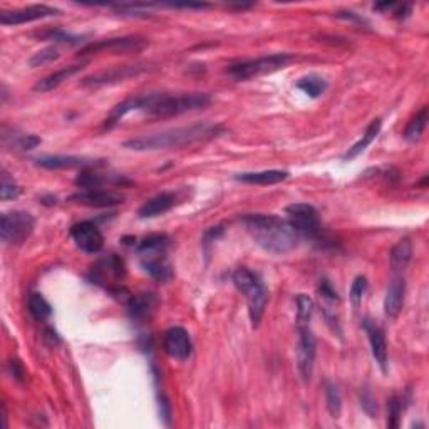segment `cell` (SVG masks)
Wrapping results in <instances>:
<instances>
[{
	"label": "cell",
	"instance_id": "cell-23",
	"mask_svg": "<svg viewBox=\"0 0 429 429\" xmlns=\"http://www.w3.org/2000/svg\"><path fill=\"white\" fill-rule=\"evenodd\" d=\"M170 240L166 235H149L138 245V253L141 258L163 257L166 255V248Z\"/></svg>",
	"mask_w": 429,
	"mask_h": 429
},
{
	"label": "cell",
	"instance_id": "cell-40",
	"mask_svg": "<svg viewBox=\"0 0 429 429\" xmlns=\"http://www.w3.org/2000/svg\"><path fill=\"white\" fill-rule=\"evenodd\" d=\"M319 294H321L322 299L331 300V302H336V300H339V297H337V292L334 290V287L331 285V282H328V280L321 282V285H319Z\"/></svg>",
	"mask_w": 429,
	"mask_h": 429
},
{
	"label": "cell",
	"instance_id": "cell-33",
	"mask_svg": "<svg viewBox=\"0 0 429 429\" xmlns=\"http://www.w3.org/2000/svg\"><path fill=\"white\" fill-rule=\"evenodd\" d=\"M0 178H2V183H0V198H2L4 202L17 198V196L21 195V186L16 183V180H13L6 170H2Z\"/></svg>",
	"mask_w": 429,
	"mask_h": 429
},
{
	"label": "cell",
	"instance_id": "cell-25",
	"mask_svg": "<svg viewBox=\"0 0 429 429\" xmlns=\"http://www.w3.org/2000/svg\"><path fill=\"white\" fill-rule=\"evenodd\" d=\"M106 181H113V183H130V181L126 180V178L122 176H104L101 173H96V171H88L84 170L81 173L79 176L76 178V185L79 186V188L84 190H96L99 188V186H103Z\"/></svg>",
	"mask_w": 429,
	"mask_h": 429
},
{
	"label": "cell",
	"instance_id": "cell-16",
	"mask_svg": "<svg viewBox=\"0 0 429 429\" xmlns=\"http://www.w3.org/2000/svg\"><path fill=\"white\" fill-rule=\"evenodd\" d=\"M364 331H366L369 344H371V353L372 358L376 359L379 367L382 369V372L387 371V344H386V336L381 326L372 321V319L366 317L362 322Z\"/></svg>",
	"mask_w": 429,
	"mask_h": 429
},
{
	"label": "cell",
	"instance_id": "cell-32",
	"mask_svg": "<svg viewBox=\"0 0 429 429\" xmlns=\"http://www.w3.org/2000/svg\"><path fill=\"white\" fill-rule=\"evenodd\" d=\"M297 327L310 326V317L314 312V300L309 295L299 294L297 295Z\"/></svg>",
	"mask_w": 429,
	"mask_h": 429
},
{
	"label": "cell",
	"instance_id": "cell-39",
	"mask_svg": "<svg viewBox=\"0 0 429 429\" xmlns=\"http://www.w3.org/2000/svg\"><path fill=\"white\" fill-rule=\"evenodd\" d=\"M38 144H40V138H38V136H34V135H22L16 139V143H13L16 148L24 149V151L34 149Z\"/></svg>",
	"mask_w": 429,
	"mask_h": 429
},
{
	"label": "cell",
	"instance_id": "cell-17",
	"mask_svg": "<svg viewBox=\"0 0 429 429\" xmlns=\"http://www.w3.org/2000/svg\"><path fill=\"white\" fill-rule=\"evenodd\" d=\"M38 166L45 168V170H84V168L89 166H98L101 163H96L93 159H86V158H79V156H61V154H56V156H42L35 159Z\"/></svg>",
	"mask_w": 429,
	"mask_h": 429
},
{
	"label": "cell",
	"instance_id": "cell-18",
	"mask_svg": "<svg viewBox=\"0 0 429 429\" xmlns=\"http://www.w3.org/2000/svg\"><path fill=\"white\" fill-rule=\"evenodd\" d=\"M404 295H406V280L403 275H396L389 282L384 297V312L387 317L394 319L399 316L401 309L404 305Z\"/></svg>",
	"mask_w": 429,
	"mask_h": 429
},
{
	"label": "cell",
	"instance_id": "cell-22",
	"mask_svg": "<svg viewBox=\"0 0 429 429\" xmlns=\"http://www.w3.org/2000/svg\"><path fill=\"white\" fill-rule=\"evenodd\" d=\"M290 173L289 171H282V170H265V171H252V173H240L236 175V180L244 181V183L248 185H262V186H268V185H277L280 181H284L289 178Z\"/></svg>",
	"mask_w": 429,
	"mask_h": 429
},
{
	"label": "cell",
	"instance_id": "cell-4",
	"mask_svg": "<svg viewBox=\"0 0 429 429\" xmlns=\"http://www.w3.org/2000/svg\"><path fill=\"white\" fill-rule=\"evenodd\" d=\"M234 284L245 295L246 302H248L250 321H252L253 327H257L267 307L268 294L265 285L262 284L257 273L245 267L236 268L234 272Z\"/></svg>",
	"mask_w": 429,
	"mask_h": 429
},
{
	"label": "cell",
	"instance_id": "cell-38",
	"mask_svg": "<svg viewBox=\"0 0 429 429\" xmlns=\"http://www.w3.org/2000/svg\"><path fill=\"white\" fill-rule=\"evenodd\" d=\"M360 406H362L364 411H366L371 418L377 416V404H376V399L372 398L371 391L364 389L362 392H360Z\"/></svg>",
	"mask_w": 429,
	"mask_h": 429
},
{
	"label": "cell",
	"instance_id": "cell-37",
	"mask_svg": "<svg viewBox=\"0 0 429 429\" xmlns=\"http://www.w3.org/2000/svg\"><path fill=\"white\" fill-rule=\"evenodd\" d=\"M59 59V51L56 47H45L42 51L35 52L34 56L29 59V66L30 67H40L45 66V64H51Z\"/></svg>",
	"mask_w": 429,
	"mask_h": 429
},
{
	"label": "cell",
	"instance_id": "cell-14",
	"mask_svg": "<svg viewBox=\"0 0 429 429\" xmlns=\"http://www.w3.org/2000/svg\"><path fill=\"white\" fill-rule=\"evenodd\" d=\"M163 345L166 354L178 360L188 359L191 355V350H193V342H191L188 331L183 327L168 328V331L164 332Z\"/></svg>",
	"mask_w": 429,
	"mask_h": 429
},
{
	"label": "cell",
	"instance_id": "cell-20",
	"mask_svg": "<svg viewBox=\"0 0 429 429\" xmlns=\"http://www.w3.org/2000/svg\"><path fill=\"white\" fill-rule=\"evenodd\" d=\"M86 66H88V62L72 64V66L62 67V69L52 72V74L45 76L44 79H40L38 84L34 86V91H38V93H49V91H54L56 88H59L64 81H67L69 77H72L79 71L84 69Z\"/></svg>",
	"mask_w": 429,
	"mask_h": 429
},
{
	"label": "cell",
	"instance_id": "cell-30",
	"mask_svg": "<svg viewBox=\"0 0 429 429\" xmlns=\"http://www.w3.org/2000/svg\"><path fill=\"white\" fill-rule=\"evenodd\" d=\"M428 122V108L424 106L416 113V116L409 121V125L404 130V138L408 141H418L421 138Z\"/></svg>",
	"mask_w": 429,
	"mask_h": 429
},
{
	"label": "cell",
	"instance_id": "cell-6",
	"mask_svg": "<svg viewBox=\"0 0 429 429\" xmlns=\"http://www.w3.org/2000/svg\"><path fill=\"white\" fill-rule=\"evenodd\" d=\"M35 220L27 212H8L0 218V236L8 245H21L34 231Z\"/></svg>",
	"mask_w": 429,
	"mask_h": 429
},
{
	"label": "cell",
	"instance_id": "cell-5",
	"mask_svg": "<svg viewBox=\"0 0 429 429\" xmlns=\"http://www.w3.org/2000/svg\"><path fill=\"white\" fill-rule=\"evenodd\" d=\"M294 59L295 57L292 56V54L287 52L270 54V56H262L257 59H250V61L231 64L227 71L235 81H246V79H253V77L272 74V72L285 69Z\"/></svg>",
	"mask_w": 429,
	"mask_h": 429
},
{
	"label": "cell",
	"instance_id": "cell-12",
	"mask_svg": "<svg viewBox=\"0 0 429 429\" xmlns=\"http://www.w3.org/2000/svg\"><path fill=\"white\" fill-rule=\"evenodd\" d=\"M91 273H93V282H96V284L114 290V287L120 285V282L125 278V262L118 255L111 253L109 257L99 260Z\"/></svg>",
	"mask_w": 429,
	"mask_h": 429
},
{
	"label": "cell",
	"instance_id": "cell-31",
	"mask_svg": "<svg viewBox=\"0 0 429 429\" xmlns=\"http://www.w3.org/2000/svg\"><path fill=\"white\" fill-rule=\"evenodd\" d=\"M326 403H327V411L331 413V416L337 419L341 418V411H342V398H341V391L334 382H326Z\"/></svg>",
	"mask_w": 429,
	"mask_h": 429
},
{
	"label": "cell",
	"instance_id": "cell-19",
	"mask_svg": "<svg viewBox=\"0 0 429 429\" xmlns=\"http://www.w3.org/2000/svg\"><path fill=\"white\" fill-rule=\"evenodd\" d=\"M176 203V196L171 191H163V193H158L153 198H149L148 202H144L139 208V218H154L159 217V214L170 212V210L175 207Z\"/></svg>",
	"mask_w": 429,
	"mask_h": 429
},
{
	"label": "cell",
	"instance_id": "cell-1",
	"mask_svg": "<svg viewBox=\"0 0 429 429\" xmlns=\"http://www.w3.org/2000/svg\"><path fill=\"white\" fill-rule=\"evenodd\" d=\"M210 103H212V98L205 93H151L135 96V98L126 99L116 108H113L104 126L113 127L118 121H121V118H125L131 111H141L154 118H173L190 111H198V109L207 108Z\"/></svg>",
	"mask_w": 429,
	"mask_h": 429
},
{
	"label": "cell",
	"instance_id": "cell-3",
	"mask_svg": "<svg viewBox=\"0 0 429 429\" xmlns=\"http://www.w3.org/2000/svg\"><path fill=\"white\" fill-rule=\"evenodd\" d=\"M223 127L220 125H191L183 127H175V130L163 131V133L138 136V138L125 141V148L133 149V151H154V149H168V148H181V146H188L198 141L217 138L223 133Z\"/></svg>",
	"mask_w": 429,
	"mask_h": 429
},
{
	"label": "cell",
	"instance_id": "cell-34",
	"mask_svg": "<svg viewBox=\"0 0 429 429\" xmlns=\"http://www.w3.org/2000/svg\"><path fill=\"white\" fill-rule=\"evenodd\" d=\"M401 414H403V399L392 396L387 403V428H399Z\"/></svg>",
	"mask_w": 429,
	"mask_h": 429
},
{
	"label": "cell",
	"instance_id": "cell-28",
	"mask_svg": "<svg viewBox=\"0 0 429 429\" xmlns=\"http://www.w3.org/2000/svg\"><path fill=\"white\" fill-rule=\"evenodd\" d=\"M141 265H143V268L149 273V275L156 278L159 282L168 280V278L171 277V268L166 263V257L143 258L141 260Z\"/></svg>",
	"mask_w": 429,
	"mask_h": 429
},
{
	"label": "cell",
	"instance_id": "cell-10",
	"mask_svg": "<svg viewBox=\"0 0 429 429\" xmlns=\"http://www.w3.org/2000/svg\"><path fill=\"white\" fill-rule=\"evenodd\" d=\"M299 342H297V367L304 381H310L316 364L317 341L310 326H299Z\"/></svg>",
	"mask_w": 429,
	"mask_h": 429
},
{
	"label": "cell",
	"instance_id": "cell-15",
	"mask_svg": "<svg viewBox=\"0 0 429 429\" xmlns=\"http://www.w3.org/2000/svg\"><path fill=\"white\" fill-rule=\"evenodd\" d=\"M69 202L89 208H111L125 202L121 195L108 190H84L69 196Z\"/></svg>",
	"mask_w": 429,
	"mask_h": 429
},
{
	"label": "cell",
	"instance_id": "cell-36",
	"mask_svg": "<svg viewBox=\"0 0 429 429\" xmlns=\"http://www.w3.org/2000/svg\"><path fill=\"white\" fill-rule=\"evenodd\" d=\"M367 292V278L364 275H359L354 278L353 287H350V302H353L354 309H359L360 302H362V297Z\"/></svg>",
	"mask_w": 429,
	"mask_h": 429
},
{
	"label": "cell",
	"instance_id": "cell-35",
	"mask_svg": "<svg viewBox=\"0 0 429 429\" xmlns=\"http://www.w3.org/2000/svg\"><path fill=\"white\" fill-rule=\"evenodd\" d=\"M39 38L45 40H56V42H64V44H79L82 40V38H79V35H71L61 29H49L45 32H40Z\"/></svg>",
	"mask_w": 429,
	"mask_h": 429
},
{
	"label": "cell",
	"instance_id": "cell-43",
	"mask_svg": "<svg viewBox=\"0 0 429 429\" xmlns=\"http://www.w3.org/2000/svg\"><path fill=\"white\" fill-rule=\"evenodd\" d=\"M337 17H341V19H345V21H350V22H355V24H359V25H367V22L354 12H339V16Z\"/></svg>",
	"mask_w": 429,
	"mask_h": 429
},
{
	"label": "cell",
	"instance_id": "cell-2",
	"mask_svg": "<svg viewBox=\"0 0 429 429\" xmlns=\"http://www.w3.org/2000/svg\"><path fill=\"white\" fill-rule=\"evenodd\" d=\"M244 225L252 235L255 244L267 252L275 255L289 253L297 248L300 235L287 220L273 217V214L252 213L244 217Z\"/></svg>",
	"mask_w": 429,
	"mask_h": 429
},
{
	"label": "cell",
	"instance_id": "cell-24",
	"mask_svg": "<svg viewBox=\"0 0 429 429\" xmlns=\"http://www.w3.org/2000/svg\"><path fill=\"white\" fill-rule=\"evenodd\" d=\"M413 258V244L409 239H401L391 250V267L394 272H404Z\"/></svg>",
	"mask_w": 429,
	"mask_h": 429
},
{
	"label": "cell",
	"instance_id": "cell-9",
	"mask_svg": "<svg viewBox=\"0 0 429 429\" xmlns=\"http://www.w3.org/2000/svg\"><path fill=\"white\" fill-rule=\"evenodd\" d=\"M149 71V64L141 62V64H130V66H116L111 69L96 72L93 76L84 77L81 81V84L84 88H99V86H109V84H118V82L127 81L131 77H136L143 72Z\"/></svg>",
	"mask_w": 429,
	"mask_h": 429
},
{
	"label": "cell",
	"instance_id": "cell-8",
	"mask_svg": "<svg viewBox=\"0 0 429 429\" xmlns=\"http://www.w3.org/2000/svg\"><path fill=\"white\" fill-rule=\"evenodd\" d=\"M289 214V222L299 235L316 239L321 234V220H319V212L309 203H292L285 208Z\"/></svg>",
	"mask_w": 429,
	"mask_h": 429
},
{
	"label": "cell",
	"instance_id": "cell-21",
	"mask_svg": "<svg viewBox=\"0 0 429 429\" xmlns=\"http://www.w3.org/2000/svg\"><path fill=\"white\" fill-rule=\"evenodd\" d=\"M156 304L158 300L154 294H148V292H144V294H136L131 297L130 302H127V312H130V317L133 319V321H146V319H149V316L153 314Z\"/></svg>",
	"mask_w": 429,
	"mask_h": 429
},
{
	"label": "cell",
	"instance_id": "cell-42",
	"mask_svg": "<svg viewBox=\"0 0 429 429\" xmlns=\"http://www.w3.org/2000/svg\"><path fill=\"white\" fill-rule=\"evenodd\" d=\"M159 411H161V418L164 419V424H170V416H171V409H170V404H168L166 398H161L159 399Z\"/></svg>",
	"mask_w": 429,
	"mask_h": 429
},
{
	"label": "cell",
	"instance_id": "cell-11",
	"mask_svg": "<svg viewBox=\"0 0 429 429\" xmlns=\"http://www.w3.org/2000/svg\"><path fill=\"white\" fill-rule=\"evenodd\" d=\"M61 11L56 7L45 6V4H35V6L16 8V11H8L0 13V24L2 25H22L29 24V22L49 19V17H56Z\"/></svg>",
	"mask_w": 429,
	"mask_h": 429
},
{
	"label": "cell",
	"instance_id": "cell-29",
	"mask_svg": "<svg viewBox=\"0 0 429 429\" xmlns=\"http://www.w3.org/2000/svg\"><path fill=\"white\" fill-rule=\"evenodd\" d=\"M29 312H30V316L35 319V321L44 322L51 317L52 309H51V304L45 300V297L42 294L34 292V294H30V297H29Z\"/></svg>",
	"mask_w": 429,
	"mask_h": 429
},
{
	"label": "cell",
	"instance_id": "cell-41",
	"mask_svg": "<svg viewBox=\"0 0 429 429\" xmlns=\"http://www.w3.org/2000/svg\"><path fill=\"white\" fill-rule=\"evenodd\" d=\"M8 367H11L12 377H16L17 381H21V382L24 381V379H25V371H24V367H22V364L19 362V360H11Z\"/></svg>",
	"mask_w": 429,
	"mask_h": 429
},
{
	"label": "cell",
	"instance_id": "cell-26",
	"mask_svg": "<svg viewBox=\"0 0 429 429\" xmlns=\"http://www.w3.org/2000/svg\"><path fill=\"white\" fill-rule=\"evenodd\" d=\"M381 126H382V122H381V120H379V118H377V120H372V121H371V125H369V126L366 127V131H364L362 138H360L355 144L350 146L349 151L344 154V159H345V161H348V159H354L355 156H359L360 153L366 151L367 146L371 144L372 141L377 138L379 131H381Z\"/></svg>",
	"mask_w": 429,
	"mask_h": 429
},
{
	"label": "cell",
	"instance_id": "cell-7",
	"mask_svg": "<svg viewBox=\"0 0 429 429\" xmlns=\"http://www.w3.org/2000/svg\"><path fill=\"white\" fill-rule=\"evenodd\" d=\"M149 45V40L139 35H126V38H113L91 42L81 47L79 56H91V54L108 52V54H130L141 52Z\"/></svg>",
	"mask_w": 429,
	"mask_h": 429
},
{
	"label": "cell",
	"instance_id": "cell-13",
	"mask_svg": "<svg viewBox=\"0 0 429 429\" xmlns=\"http://www.w3.org/2000/svg\"><path fill=\"white\" fill-rule=\"evenodd\" d=\"M71 236L76 241L77 248H81L86 253H98L101 252L104 245V236L98 225L93 222H79L71 228Z\"/></svg>",
	"mask_w": 429,
	"mask_h": 429
},
{
	"label": "cell",
	"instance_id": "cell-27",
	"mask_svg": "<svg viewBox=\"0 0 429 429\" xmlns=\"http://www.w3.org/2000/svg\"><path fill=\"white\" fill-rule=\"evenodd\" d=\"M327 86V81L319 74H307L297 81V89H300L304 94H307L309 98L314 99L326 93Z\"/></svg>",
	"mask_w": 429,
	"mask_h": 429
}]
</instances>
